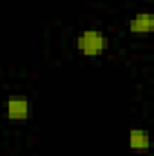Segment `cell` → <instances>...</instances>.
<instances>
[{
    "instance_id": "cell-1",
    "label": "cell",
    "mask_w": 154,
    "mask_h": 156,
    "mask_svg": "<svg viewBox=\"0 0 154 156\" xmlns=\"http://www.w3.org/2000/svg\"><path fill=\"white\" fill-rule=\"evenodd\" d=\"M109 47V38L102 29L89 27L80 31L76 37V49L85 58H98Z\"/></svg>"
},
{
    "instance_id": "cell-2",
    "label": "cell",
    "mask_w": 154,
    "mask_h": 156,
    "mask_svg": "<svg viewBox=\"0 0 154 156\" xmlns=\"http://www.w3.org/2000/svg\"><path fill=\"white\" fill-rule=\"evenodd\" d=\"M4 115L11 122H26L31 116V102L22 94L9 96L4 104Z\"/></svg>"
},
{
    "instance_id": "cell-3",
    "label": "cell",
    "mask_w": 154,
    "mask_h": 156,
    "mask_svg": "<svg viewBox=\"0 0 154 156\" xmlns=\"http://www.w3.org/2000/svg\"><path fill=\"white\" fill-rule=\"evenodd\" d=\"M129 31L132 35H149L154 31V15L151 11H140L129 20Z\"/></svg>"
},
{
    "instance_id": "cell-4",
    "label": "cell",
    "mask_w": 154,
    "mask_h": 156,
    "mask_svg": "<svg viewBox=\"0 0 154 156\" xmlns=\"http://www.w3.org/2000/svg\"><path fill=\"white\" fill-rule=\"evenodd\" d=\"M129 147L134 153H147L151 147V136L147 129H131L129 131Z\"/></svg>"
}]
</instances>
